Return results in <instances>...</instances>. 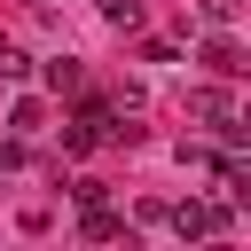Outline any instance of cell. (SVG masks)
<instances>
[{
  "instance_id": "obj_10",
  "label": "cell",
  "mask_w": 251,
  "mask_h": 251,
  "mask_svg": "<svg viewBox=\"0 0 251 251\" xmlns=\"http://www.w3.org/2000/svg\"><path fill=\"white\" fill-rule=\"evenodd\" d=\"M204 24H212V31H227V24H235V0H204Z\"/></svg>"
},
{
  "instance_id": "obj_9",
  "label": "cell",
  "mask_w": 251,
  "mask_h": 251,
  "mask_svg": "<svg viewBox=\"0 0 251 251\" xmlns=\"http://www.w3.org/2000/svg\"><path fill=\"white\" fill-rule=\"evenodd\" d=\"M8 126H16V133H39V126H47V102H31V94H24V102L8 110Z\"/></svg>"
},
{
  "instance_id": "obj_7",
  "label": "cell",
  "mask_w": 251,
  "mask_h": 251,
  "mask_svg": "<svg viewBox=\"0 0 251 251\" xmlns=\"http://www.w3.org/2000/svg\"><path fill=\"white\" fill-rule=\"evenodd\" d=\"M102 24L110 31H141V0H102Z\"/></svg>"
},
{
  "instance_id": "obj_2",
  "label": "cell",
  "mask_w": 251,
  "mask_h": 251,
  "mask_svg": "<svg viewBox=\"0 0 251 251\" xmlns=\"http://www.w3.org/2000/svg\"><path fill=\"white\" fill-rule=\"evenodd\" d=\"M78 235H86V243H118V235H126V220L110 212V196H102V204H78Z\"/></svg>"
},
{
  "instance_id": "obj_1",
  "label": "cell",
  "mask_w": 251,
  "mask_h": 251,
  "mask_svg": "<svg viewBox=\"0 0 251 251\" xmlns=\"http://www.w3.org/2000/svg\"><path fill=\"white\" fill-rule=\"evenodd\" d=\"M165 227H173L180 243H212V235H227V227H235V204L188 196V204H173V212H165Z\"/></svg>"
},
{
  "instance_id": "obj_3",
  "label": "cell",
  "mask_w": 251,
  "mask_h": 251,
  "mask_svg": "<svg viewBox=\"0 0 251 251\" xmlns=\"http://www.w3.org/2000/svg\"><path fill=\"white\" fill-rule=\"evenodd\" d=\"M204 71H212V78H243L251 63H243V47H235V39L220 31V39H204Z\"/></svg>"
},
{
  "instance_id": "obj_8",
  "label": "cell",
  "mask_w": 251,
  "mask_h": 251,
  "mask_svg": "<svg viewBox=\"0 0 251 251\" xmlns=\"http://www.w3.org/2000/svg\"><path fill=\"white\" fill-rule=\"evenodd\" d=\"M16 78H31V55L16 39H0V86H16Z\"/></svg>"
},
{
  "instance_id": "obj_4",
  "label": "cell",
  "mask_w": 251,
  "mask_h": 251,
  "mask_svg": "<svg viewBox=\"0 0 251 251\" xmlns=\"http://www.w3.org/2000/svg\"><path fill=\"white\" fill-rule=\"evenodd\" d=\"M227 110H235V102H227L220 86H188V118H204V126H220Z\"/></svg>"
},
{
  "instance_id": "obj_6",
  "label": "cell",
  "mask_w": 251,
  "mask_h": 251,
  "mask_svg": "<svg viewBox=\"0 0 251 251\" xmlns=\"http://www.w3.org/2000/svg\"><path fill=\"white\" fill-rule=\"evenodd\" d=\"M94 149H102V133H94L86 118H71V126H63V157H94Z\"/></svg>"
},
{
  "instance_id": "obj_5",
  "label": "cell",
  "mask_w": 251,
  "mask_h": 251,
  "mask_svg": "<svg viewBox=\"0 0 251 251\" xmlns=\"http://www.w3.org/2000/svg\"><path fill=\"white\" fill-rule=\"evenodd\" d=\"M47 86H55V94H86V71H78V55H55V63H47Z\"/></svg>"
}]
</instances>
